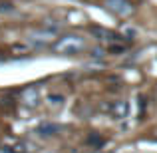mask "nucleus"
Listing matches in <instances>:
<instances>
[{
    "instance_id": "4",
    "label": "nucleus",
    "mask_w": 157,
    "mask_h": 153,
    "mask_svg": "<svg viewBox=\"0 0 157 153\" xmlns=\"http://www.w3.org/2000/svg\"><path fill=\"white\" fill-rule=\"evenodd\" d=\"M12 10H14L12 4H0V12H12Z\"/></svg>"
},
{
    "instance_id": "1",
    "label": "nucleus",
    "mask_w": 157,
    "mask_h": 153,
    "mask_svg": "<svg viewBox=\"0 0 157 153\" xmlns=\"http://www.w3.org/2000/svg\"><path fill=\"white\" fill-rule=\"evenodd\" d=\"M54 48L62 54H76V52L84 50V38H80V36H66V38L58 40Z\"/></svg>"
},
{
    "instance_id": "5",
    "label": "nucleus",
    "mask_w": 157,
    "mask_h": 153,
    "mask_svg": "<svg viewBox=\"0 0 157 153\" xmlns=\"http://www.w3.org/2000/svg\"><path fill=\"white\" fill-rule=\"evenodd\" d=\"M56 129H58L56 125H42V129H40V131H42V135H44V131H56Z\"/></svg>"
},
{
    "instance_id": "2",
    "label": "nucleus",
    "mask_w": 157,
    "mask_h": 153,
    "mask_svg": "<svg viewBox=\"0 0 157 153\" xmlns=\"http://www.w3.org/2000/svg\"><path fill=\"white\" fill-rule=\"evenodd\" d=\"M105 6H107V10H111L117 16H127V14H131V10H133L127 0H107Z\"/></svg>"
},
{
    "instance_id": "3",
    "label": "nucleus",
    "mask_w": 157,
    "mask_h": 153,
    "mask_svg": "<svg viewBox=\"0 0 157 153\" xmlns=\"http://www.w3.org/2000/svg\"><path fill=\"white\" fill-rule=\"evenodd\" d=\"M92 32L96 36H100V40H109V42H113V40H119L117 36L113 34V32H109V30H101V28H92Z\"/></svg>"
}]
</instances>
